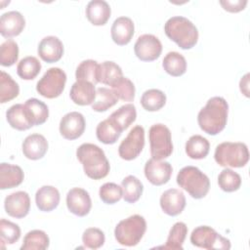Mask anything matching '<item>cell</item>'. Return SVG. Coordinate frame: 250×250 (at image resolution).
Segmentation results:
<instances>
[{
  "label": "cell",
  "instance_id": "cell-1",
  "mask_svg": "<svg viewBox=\"0 0 250 250\" xmlns=\"http://www.w3.org/2000/svg\"><path fill=\"white\" fill-rule=\"evenodd\" d=\"M229 104L223 97H212L197 115L200 129L208 135L215 136L221 133L228 122Z\"/></svg>",
  "mask_w": 250,
  "mask_h": 250
},
{
  "label": "cell",
  "instance_id": "cell-2",
  "mask_svg": "<svg viewBox=\"0 0 250 250\" xmlns=\"http://www.w3.org/2000/svg\"><path fill=\"white\" fill-rule=\"evenodd\" d=\"M77 159L83 166L84 173L93 180H101L107 176L110 165L104 151L97 145L85 143L76 150Z\"/></svg>",
  "mask_w": 250,
  "mask_h": 250
},
{
  "label": "cell",
  "instance_id": "cell-3",
  "mask_svg": "<svg viewBox=\"0 0 250 250\" xmlns=\"http://www.w3.org/2000/svg\"><path fill=\"white\" fill-rule=\"evenodd\" d=\"M164 31L167 37L183 50L191 49L198 41L196 26L188 19L182 16L170 18L165 22Z\"/></svg>",
  "mask_w": 250,
  "mask_h": 250
},
{
  "label": "cell",
  "instance_id": "cell-4",
  "mask_svg": "<svg viewBox=\"0 0 250 250\" xmlns=\"http://www.w3.org/2000/svg\"><path fill=\"white\" fill-rule=\"evenodd\" d=\"M177 184L195 199L203 198L210 189V180L195 166H186L177 175Z\"/></svg>",
  "mask_w": 250,
  "mask_h": 250
},
{
  "label": "cell",
  "instance_id": "cell-5",
  "mask_svg": "<svg viewBox=\"0 0 250 250\" xmlns=\"http://www.w3.org/2000/svg\"><path fill=\"white\" fill-rule=\"evenodd\" d=\"M214 158L220 166L240 168L249 161L248 147L240 142H224L216 146Z\"/></svg>",
  "mask_w": 250,
  "mask_h": 250
},
{
  "label": "cell",
  "instance_id": "cell-6",
  "mask_svg": "<svg viewBox=\"0 0 250 250\" xmlns=\"http://www.w3.org/2000/svg\"><path fill=\"white\" fill-rule=\"evenodd\" d=\"M146 230V222L141 215H132L120 221L114 229L116 241L123 246H136Z\"/></svg>",
  "mask_w": 250,
  "mask_h": 250
},
{
  "label": "cell",
  "instance_id": "cell-7",
  "mask_svg": "<svg viewBox=\"0 0 250 250\" xmlns=\"http://www.w3.org/2000/svg\"><path fill=\"white\" fill-rule=\"evenodd\" d=\"M151 158L162 160L173 152L172 136L169 128L161 123L153 124L148 131Z\"/></svg>",
  "mask_w": 250,
  "mask_h": 250
},
{
  "label": "cell",
  "instance_id": "cell-8",
  "mask_svg": "<svg viewBox=\"0 0 250 250\" xmlns=\"http://www.w3.org/2000/svg\"><path fill=\"white\" fill-rule=\"evenodd\" d=\"M66 74L60 67L49 68L36 84V91L44 98L55 99L64 90Z\"/></svg>",
  "mask_w": 250,
  "mask_h": 250
},
{
  "label": "cell",
  "instance_id": "cell-9",
  "mask_svg": "<svg viewBox=\"0 0 250 250\" xmlns=\"http://www.w3.org/2000/svg\"><path fill=\"white\" fill-rule=\"evenodd\" d=\"M190 242L196 247L207 250L230 248L229 239L222 236L214 229L208 226H199L195 228L190 234Z\"/></svg>",
  "mask_w": 250,
  "mask_h": 250
},
{
  "label": "cell",
  "instance_id": "cell-10",
  "mask_svg": "<svg viewBox=\"0 0 250 250\" xmlns=\"http://www.w3.org/2000/svg\"><path fill=\"white\" fill-rule=\"evenodd\" d=\"M145 146V129L141 125L133 127L118 146L119 156L127 161L137 158Z\"/></svg>",
  "mask_w": 250,
  "mask_h": 250
},
{
  "label": "cell",
  "instance_id": "cell-11",
  "mask_svg": "<svg viewBox=\"0 0 250 250\" xmlns=\"http://www.w3.org/2000/svg\"><path fill=\"white\" fill-rule=\"evenodd\" d=\"M134 52L139 60L152 62L161 55L162 44L153 34H143L138 37L134 45Z\"/></svg>",
  "mask_w": 250,
  "mask_h": 250
},
{
  "label": "cell",
  "instance_id": "cell-12",
  "mask_svg": "<svg viewBox=\"0 0 250 250\" xmlns=\"http://www.w3.org/2000/svg\"><path fill=\"white\" fill-rule=\"evenodd\" d=\"M144 171L146 178L150 184L153 186H162L169 182L173 168L167 161L150 158L146 162Z\"/></svg>",
  "mask_w": 250,
  "mask_h": 250
},
{
  "label": "cell",
  "instance_id": "cell-13",
  "mask_svg": "<svg viewBox=\"0 0 250 250\" xmlns=\"http://www.w3.org/2000/svg\"><path fill=\"white\" fill-rule=\"evenodd\" d=\"M86 122L84 116L78 111H71L64 114L60 122V133L66 140H76L85 131Z\"/></svg>",
  "mask_w": 250,
  "mask_h": 250
},
{
  "label": "cell",
  "instance_id": "cell-14",
  "mask_svg": "<svg viewBox=\"0 0 250 250\" xmlns=\"http://www.w3.org/2000/svg\"><path fill=\"white\" fill-rule=\"evenodd\" d=\"M67 209L78 217H85L92 207V200L87 190L81 188H73L66 194Z\"/></svg>",
  "mask_w": 250,
  "mask_h": 250
},
{
  "label": "cell",
  "instance_id": "cell-15",
  "mask_svg": "<svg viewBox=\"0 0 250 250\" xmlns=\"http://www.w3.org/2000/svg\"><path fill=\"white\" fill-rule=\"evenodd\" d=\"M4 208L6 213L13 218L21 219L25 217L30 209L28 193L19 190L9 194L4 200Z\"/></svg>",
  "mask_w": 250,
  "mask_h": 250
},
{
  "label": "cell",
  "instance_id": "cell-16",
  "mask_svg": "<svg viewBox=\"0 0 250 250\" xmlns=\"http://www.w3.org/2000/svg\"><path fill=\"white\" fill-rule=\"evenodd\" d=\"M160 207L168 216L175 217L183 212L186 207V196L177 188H169L160 196Z\"/></svg>",
  "mask_w": 250,
  "mask_h": 250
},
{
  "label": "cell",
  "instance_id": "cell-17",
  "mask_svg": "<svg viewBox=\"0 0 250 250\" xmlns=\"http://www.w3.org/2000/svg\"><path fill=\"white\" fill-rule=\"evenodd\" d=\"M37 52L42 61L49 63L56 62L63 55V44L56 36H46L40 41Z\"/></svg>",
  "mask_w": 250,
  "mask_h": 250
},
{
  "label": "cell",
  "instance_id": "cell-18",
  "mask_svg": "<svg viewBox=\"0 0 250 250\" xmlns=\"http://www.w3.org/2000/svg\"><path fill=\"white\" fill-rule=\"evenodd\" d=\"M25 26L23 16L18 11L4 13L0 18V33L5 38L18 36Z\"/></svg>",
  "mask_w": 250,
  "mask_h": 250
},
{
  "label": "cell",
  "instance_id": "cell-19",
  "mask_svg": "<svg viewBox=\"0 0 250 250\" xmlns=\"http://www.w3.org/2000/svg\"><path fill=\"white\" fill-rule=\"evenodd\" d=\"M134 31L135 26L133 21L128 17H119L114 20L111 25L110 34L115 44L124 46L131 41Z\"/></svg>",
  "mask_w": 250,
  "mask_h": 250
},
{
  "label": "cell",
  "instance_id": "cell-20",
  "mask_svg": "<svg viewBox=\"0 0 250 250\" xmlns=\"http://www.w3.org/2000/svg\"><path fill=\"white\" fill-rule=\"evenodd\" d=\"M22 153L30 160H38L44 157L48 150V142L41 134H31L22 142Z\"/></svg>",
  "mask_w": 250,
  "mask_h": 250
},
{
  "label": "cell",
  "instance_id": "cell-21",
  "mask_svg": "<svg viewBox=\"0 0 250 250\" xmlns=\"http://www.w3.org/2000/svg\"><path fill=\"white\" fill-rule=\"evenodd\" d=\"M60 192L58 188L53 186H43L35 194L36 206L43 212H51L56 209L60 203Z\"/></svg>",
  "mask_w": 250,
  "mask_h": 250
},
{
  "label": "cell",
  "instance_id": "cell-22",
  "mask_svg": "<svg viewBox=\"0 0 250 250\" xmlns=\"http://www.w3.org/2000/svg\"><path fill=\"white\" fill-rule=\"evenodd\" d=\"M69 96L71 101L78 105L92 104L96 98L95 85L87 81H76L71 86Z\"/></svg>",
  "mask_w": 250,
  "mask_h": 250
},
{
  "label": "cell",
  "instance_id": "cell-23",
  "mask_svg": "<svg viewBox=\"0 0 250 250\" xmlns=\"http://www.w3.org/2000/svg\"><path fill=\"white\" fill-rule=\"evenodd\" d=\"M86 17L94 25H104L110 18L111 10L107 2L104 0L90 1L86 6Z\"/></svg>",
  "mask_w": 250,
  "mask_h": 250
},
{
  "label": "cell",
  "instance_id": "cell-24",
  "mask_svg": "<svg viewBox=\"0 0 250 250\" xmlns=\"http://www.w3.org/2000/svg\"><path fill=\"white\" fill-rule=\"evenodd\" d=\"M24 179L22 169L14 164L1 163L0 164V188L7 189L20 186Z\"/></svg>",
  "mask_w": 250,
  "mask_h": 250
},
{
  "label": "cell",
  "instance_id": "cell-25",
  "mask_svg": "<svg viewBox=\"0 0 250 250\" xmlns=\"http://www.w3.org/2000/svg\"><path fill=\"white\" fill-rule=\"evenodd\" d=\"M136 117L137 110L135 105L132 104H127L113 111L107 119L120 133H122L133 122H135Z\"/></svg>",
  "mask_w": 250,
  "mask_h": 250
},
{
  "label": "cell",
  "instance_id": "cell-26",
  "mask_svg": "<svg viewBox=\"0 0 250 250\" xmlns=\"http://www.w3.org/2000/svg\"><path fill=\"white\" fill-rule=\"evenodd\" d=\"M6 119L12 128L19 131H25L33 126L24 104H21L12 105L6 111Z\"/></svg>",
  "mask_w": 250,
  "mask_h": 250
},
{
  "label": "cell",
  "instance_id": "cell-27",
  "mask_svg": "<svg viewBox=\"0 0 250 250\" xmlns=\"http://www.w3.org/2000/svg\"><path fill=\"white\" fill-rule=\"evenodd\" d=\"M24 106L33 126L41 125L48 119L49 108L47 104L42 101L31 98L25 102Z\"/></svg>",
  "mask_w": 250,
  "mask_h": 250
},
{
  "label": "cell",
  "instance_id": "cell-28",
  "mask_svg": "<svg viewBox=\"0 0 250 250\" xmlns=\"http://www.w3.org/2000/svg\"><path fill=\"white\" fill-rule=\"evenodd\" d=\"M210 150L208 140L200 135L191 136L186 143V153L191 159H203Z\"/></svg>",
  "mask_w": 250,
  "mask_h": 250
},
{
  "label": "cell",
  "instance_id": "cell-29",
  "mask_svg": "<svg viewBox=\"0 0 250 250\" xmlns=\"http://www.w3.org/2000/svg\"><path fill=\"white\" fill-rule=\"evenodd\" d=\"M164 70L171 76H182L187 71V61L178 52H169L162 61Z\"/></svg>",
  "mask_w": 250,
  "mask_h": 250
},
{
  "label": "cell",
  "instance_id": "cell-30",
  "mask_svg": "<svg viewBox=\"0 0 250 250\" xmlns=\"http://www.w3.org/2000/svg\"><path fill=\"white\" fill-rule=\"evenodd\" d=\"M121 188L123 191V198L128 203L137 202L142 196L144 190L143 183L133 175H129L122 180Z\"/></svg>",
  "mask_w": 250,
  "mask_h": 250
},
{
  "label": "cell",
  "instance_id": "cell-31",
  "mask_svg": "<svg viewBox=\"0 0 250 250\" xmlns=\"http://www.w3.org/2000/svg\"><path fill=\"white\" fill-rule=\"evenodd\" d=\"M50 239L47 233L41 229L28 231L23 237L21 250H45L49 247Z\"/></svg>",
  "mask_w": 250,
  "mask_h": 250
},
{
  "label": "cell",
  "instance_id": "cell-32",
  "mask_svg": "<svg viewBox=\"0 0 250 250\" xmlns=\"http://www.w3.org/2000/svg\"><path fill=\"white\" fill-rule=\"evenodd\" d=\"M99 66L98 62L86 60L81 62L76 67V81H87L94 85L99 83Z\"/></svg>",
  "mask_w": 250,
  "mask_h": 250
},
{
  "label": "cell",
  "instance_id": "cell-33",
  "mask_svg": "<svg viewBox=\"0 0 250 250\" xmlns=\"http://www.w3.org/2000/svg\"><path fill=\"white\" fill-rule=\"evenodd\" d=\"M188 234V227L183 222H177L171 228L166 243L163 246H160L164 249L172 250H182L183 244Z\"/></svg>",
  "mask_w": 250,
  "mask_h": 250
},
{
  "label": "cell",
  "instance_id": "cell-34",
  "mask_svg": "<svg viewBox=\"0 0 250 250\" xmlns=\"http://www.w3.org/2000/svg\"><path fill=\"white\" fill-rule=\"evenodd\" d=\"M166 104V95L158 89H148L142 95L141 104L146 111H157Z\"/></svg>",
  "mask_w": 250,
  "mask_h": 250
},
{
  "label": "cell",
  "instance_id": "cell-35",
  "mask_svg": "<svg viewBox=\"0 0 250 250\" xmlns=\"http://www.w3.org/2000/svg\"><path fill=\"white\" fill-rule=\"evenodd\" d=\"M118 99L111 89L100 87L96 90V98L92 104V109L97 112L106 111L116 104Z\"/></svg>",
  "mask_w": 250,
  "mask_h": 250
},
{
  "label": "cell",
  "instance_id": "cell-36",
  "mask_svg": "<svg viewBox=\"0 0 250 250\" xmlns=\"http://www.w3.org/2000/svg\"><path fill=\"white\" fill-rule=\"evenodd\" d=\"M41 70V63L37 58L28 56L20 61L17 66L18 75L23 80L34 79Z\"/></svg>",
  "mask_w": 250,
  "mask_h": 250
},
{
  "label": "cell",
  "instance_id": "cell-37",
  "mask_svg": "<svg viewBox=\"0 0 250 250\" xmlns=\"http://www.w3.org/2000/svg\"><path fill=\"white\" fill-rule=\"evenodd\" d=\"M123 76L121 67L111 61H105L99 66V82L111 86L116 80Z\"/></svg>",
  "mask_w": 250,
  "mask_h": 250
},
{
  "label": "cell",
  "instance_id": "cell-38",
  "mask_svg": "<svg viewBox=\"0 0 250 250\" xmlns=\"http://www.w3.org/2000/svg\"><path fill=\"white\" fill-rule=\"evenodd\" d=\"M20 94L19 84L5 71L0 73V103L5 104L17 98Z\"/></svg>",
  "mask_w": 250,
  "mask_h": 250
},
{
  "label": "cell",
  "instance_id": "cell-39",
  "mask_svg": "<svg viewBox=\"0 0 250 250\" xmlns=\"http://www.w3.org/2000/svg\"><path fill=\"white\" fill-rule=\"evenodd\" d=\"M218 185L226 192L236 191L241 186V177L233 170L225 168L218 176Z\"/></svg>",
  "mask_w": 250,
  "mask_h": 250
},
{
  "label": "cell",
  "instance_id": "cell-40",
  "mask_svg": "<svg viewBox=\"0 0 250 250\" xmlns=\"http://www.w3.org/2000/svg\"><path fill=\"white\" fill-rule=\"evenodd\" d=\"M120 133L108 119L101 121L96 128V135L98 140L105 145L114 144L120 137Z\"/></svg>",
  "mask_w": 250,
  "mask_h": 250
},
{
  "label": "cell",
  "instance_id": "cell-41",
  "mask_svg": "<svg viewBox=\"0 0 250 250\" xmlns=\"http://www.w3.org/2000/svg\"><path fill=\"white\" fill-rule=\"evenodd\" d=\"M111 90L118 100L124 102H132L135 98V85L127 77L122 76L111 85Z\"/></svg>",
  "mask_w": 250,
  "mask_h": 250
},
{
  "label": "cell",
  "instance_id": "cell-42",
  "mask_svg": "<svg viewBox=\"0 0 250 250\" xmlns=\"http://www.w3.org/2000/svg\"><path fill=\"white\" fill-rule=\"evenodd\" d=\"M19 58V46L16 41L7 39L0 46V63L3 66L15 64Z\"/></svg>",
  "mask_w": 250,
  "mask_h": 250
},
{
  "label": "cell",
  "instance_id": "cell-43",
  "mask_svg": "<svg viewBox=\"0 0 250 250\" xmlns=\"http://www.w3.org/2000/svg\"><path fill=\"white\" fill-rule=\"evenodd\" d=\"M102 201L105 204H114L123 197L122 188L115 183H105L99 190Z\"/></svg>",
  "mask_w": 250,
  "mask_h": 250
},
{
  "label": "cell",
  "instance_id": "cell-44",
  "mask_svg": "<svg viewBox=\"0 0 250 250\" xmlns=\"http://www.w3.org/2000/svg\"><path fill=\"white\" fill-rule=\"evenodd\" d=\"M0 237L2 242L7 244H14L21 237V229L19 225L5 220H0Z\"/></svg>",
  "mask_w": 250,
  "mask_h": 250
},
{
  "label": "cell",
  "instance_id": "cell-45",
  "mask_svg": "<svg viewBox=\"0 0 250 250\" xmlns=\"http://www.w3.org/2000/svg\"><path fill=\"white\" fill-rule=\"evenodd\" d=\"M105 241L104 233L97 228L86 229L82 234L83 244L90 249L101 248Z\"/></svg>",
  "mask_w": 250,
  "mask_h": 250
},
{
  "label": "cell",
  "instance_id": "cell-46",
  "mask_svg": "<svg viewBox=\"0 0 250 250\" xmlns=\"http://www.w3.org/2000/svg\"><path fill=\"white\" fill-rule=\"evenodd\" d=\"M220 4L224 10L230 13H238L245 9L247 5V0H225L220 1Z\"/></svg>",
  "mask_w": 250,
  "mask_h": 250
},
{
  "label": "cell",
  "instance_id": "cell-47",
  "mask_svg": "<svg viewBox=\"0 0 250 250\" xmlns=\"http://www.w3.org/2000/svg\"><path fill=\"white\" fill-rule=\"evenodd\" d=\"M249 73H246L239 82L240 91L242 94H244L246 97H249Z\"/></svg>",
  "mask_w": 250,
  "mask_h": 250
}]
</instances>
